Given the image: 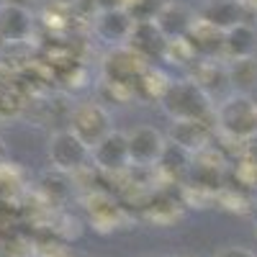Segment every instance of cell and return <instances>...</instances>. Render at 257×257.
<instances>
[{
	"label": "cell",
	"mask_w": 257,
	"mask_h": 257,
	"mask_svg": "<svg viewBox=\"0 0 257 257\" xmlns=\"http://www.w3.org/2000/svg\"><path fill=\"white\" fill-rule=\"evenodd\" d=\"M160 108L173 121H206L213 111V100L196 80H178L167 82L160 95Z\"/></svg>",
	"instance_id": "1"
},
{
	"label": "cell",
	"mask_w": 257,
	"mask_h": 257,
	"mask_svg": "<svg viewBox=\"0 0 257 257\" xmlns=\"http://www.w3.org/2000/svg\"><path fill=\"white\" fill-rule=\"evenodd\" d=\"M216 123L229 139H252L257 137V103L249 95L231 93L216 105Z\"/></svg>",
	"instance_id": "2"
},
{
	"label": "cell",
	"mask_w": 257,
	"mask_h": 257,
	"mask_svg": "<svg viewBox=\"0 0 257 257\" xmlns=\"http://www.w3.org/2000/svg\"><path fill=\"white\" fill-rule=\"evenodd\" d=\"M70 123H72L70 132H72L82 144H88L90 149H93L105 134L113 132V128H111V113L105 111L100 103H95V100L80 103L77 108L72 111Z\"/></svg>",
	"instance_id": "3"
},
{
	"label": "cell",
	"mask_w": 257,
	"mask_h": 257,
	"mask_svg": "<svg viewBox=\"0 0 257 257\" xmlns=\"http://www.w3.org/2000/svg\"><path fill=\"white\" fill-rule=\"evenodd\" d=\"M147 59L139 57L132 47H116L103 62V75L105 82L113 88H137L139 77L147 72Z\"/></svg>",
	"instance_id": "4"
},
{
	"label": "cell",
	"mask_w": 257,
	"mask_h": 257,
	"mask_svg": "<svg viewBox=\"0 0 257 257\" xmlns=\"http://www.w3.org/2000/svg\"><path fill=\"white\" fill-rule=\"evenodd\" d=\"M126 139H128V160H132V165L137 167L160 165L167 147L162 132H157L155 126H137L134 132L126 134Z\"/></svg>",
	"instance_id": "5"
},
{
	"label": "cell",
	"mask_w": 257,
	"mask_h": 257,
	"mask_svg": "<svg viewBox=\"0 0 257 257\" xmlns=\"http://www.w3.org/2000/svg\"><path fill=\"white\" fill-rule=\"evenodd\" d=\"M49 160L59 173H75L90 160V147L82 144L70 128L67 132H57L49 139Z\"/></svg>",
	"instance_id": "6"
},
{
	"label": "cell",
	"mask_w": 257,
	"mask_h": 257,
	"mask_svg": "<svg viewBox=\"0 0 257 257\" xmlns=\"http://www.w3.org/2000/svg\"><path fill=\"white\" fill-rule=\"evenodd\" d=\"M90 160L95 162L98 170L103 173H121L126 165H132L128 160V139L123 132H113L105 134L93 149H90Z\"/></svg>",
	"instance_id": "7"
},
{
	"label": "cell",
	"mask_w": 257,
	"mask_h": 257,
	"mask_svg": "<svg viewBox=\"0 0 257 257\" xmlns=\"http://www.w3.org/2000/svg\"><path fill=\"white\" fill-rule=\"evenodd\" d=\"M132 31H134V18L126 11H95L93 16V34L105 44H111L113 49L126 47L128 39H132Z\"/></svg>",
	"instance_id": "8"
},
{
	"label": "cell",
	"mask_w": 257,
	"mask_h": 257,
	"mask_svg": "<svg viewBox=\"0 0 257 257\" xmlns=\"http://www.w3.org/2000/svg\"><path fill=\"white\" fill-rule=\"evenodd\" d=\"M34 34V16L18 3L0 6V41L6 44H24Z\"/></svg>",
	"instance_id": "9"
},
{
	"label": "cell",
	"mask_w": 257,
	"mask_h": 257,
	"mask_svg": "<svg viewBox=\"0 0 257 257\" xmlns=\"http://www.w3.org/2000/svg\"><path fill=\"white\" fill-rule=\"evenodd\" d=\"M196 13H193L185 3H178V0H170V3L160 11V16L155 18V26L157 31L167 39V41H178L185 39L190 26L196 24Z\"/></svg>",
	"instance_id": "10"
},
{
	"label": "cell",
	"mask_w": 257,
	"mask_h": 257,
	"mask_svg": "<svg viewBox=\"0 0 257 257\" xmlns=\"http://www.w3.org/2000/svg\"><path fill=\"white\" fill-rule=\"evenodd\" d=\"M208 139L211 128L203 121H173V126H170V144L185 149L190 157L201 155L208 147Z\"/></svg>",
	"instance_id": "11"
},
{
	"label": "cell",
	"mask_w": 257,
	"mask_h": 257,
	"mask_svg": "<svg viewBox=\"0 0 257 257\" xmlns=\"http://www.w3.org/2000/svg\"><path fill=\"white\" fill-rule=\"evenodd\" d=\"M185 41L190 44L193 54L211 57V54H216V52H224V31L216 29L213 24H208L203 16L196 18V24L190 26Z\"/></svg>",
	"instance_id": "12"
},
{
	"label": "cell",
	"mask_w": 257,
	"mask_h": 257,
	"mask_svg": "<svg viewBox=\"0 0 257 257\" xmlns=\"http://www.w3.org/2000/svg\"><path fill=\"white\" fill-rule=\"evenodd\" d=\"M224 54L234 59H249L257 57V31L249 24H237L224 31Z\"/></svg>",
	"instance_id": "13"
},
{
	"label": "cell",
	"mask_w": 257,
	"mask_h": 257,
	"mask_svg": "<svg viewBox=\"0 0 257 257\" xmlns=\"http://www.w3.org/2000/svg\"><path fill=\"white\" fill-rule=\"evenodd\" d=\"M139 57L144 59H152V57H165L167 52V39L157 31L155 24H134V31H132V39L128 44Z\"/></svg>",
	"instance_id": "14"
},
{
	"label": "cell",
	"mask_w": 257,
	"mask_h": 257,
	"mask_svg": "<svg viewBox=\"0 0 257 257\" xmlns=\"http://www.w3.org/2000/svg\"><path fill=\"white\" fill-rule=\"evenodd\" d=\"M226 77H229V88L231 93L249 95L257 90V57L249 59H234L226 64Z\"/></svg>",
	"instance_id": "15"
},
{
	"label": "cell",
	"mask_w": 257,
	"mask_h": 257,
	"mask_svg": "<svg viewBox=\"0 0 257 257\" xmlns=\"http://www.w3.org/2000/svg\"><path fill=\"white\" fill-rule=\"evenodd\" d=\"M203 18L216 29L226 31L231 26L242 24V6H239V0H211L203 11Z\"/></svg>",
	"instance_id": "16"
},
{
	"label": "cell",
	"mask_w": 257,
	"mask_h": 257,
	"mask_svg": "<svg viewBox=\"0 0 257 257\" xmlns=\"http://www.w3.org/2000/svg\"><path fill=\"white\" fill-rule=\"evenodd\" d=\"M167 3L170 0H128L126 13L134 18V24H155V18Z\"/></svg>",
	"instance_id": "17"
},
{
	"label": "cell",
	"mask_w": 257,
	"mask_h": 257,
	"mask_svg": "<svg viewBox=\"0 0 257 257\" xmlns=\"http://www.w3.org/2000/svg\"><path fill=\"white\" fill-rule=\"evenodd\" d=\"M216 257H257V254L247 247H224L221 252H216Z\"/></svg>",
	"instance_id": "18"
},
{
	"label": "cell",
	"mask_w": 257,
	"mask_h": 257,
	"mask_svg": "<svg viewBox=\"0 0 257 257\" xmlns=\"http://www.w3.org/2000/svg\"><path fill=\"white\" fill-rule=\"evenodd\" d=\"M98 11H126L128 0H95Z\"/></svg>",
	"instance_id": "19"
},
{
	"label": "cell",
	"mask_w": 257,
	"mask_h": 257,
	"mask_svg": "<svg viewBox=\"0 0 257 257\" xmlns=\"http://www.w3.org/2000/svg\"><path fill=\"white\" fill-rule=\"evenodd\" d=\"M8 162H11V152H8V144L0 139V170H6L8 167Z\"/></svg>",
	"instance_id": "20"
}]
</instances>
